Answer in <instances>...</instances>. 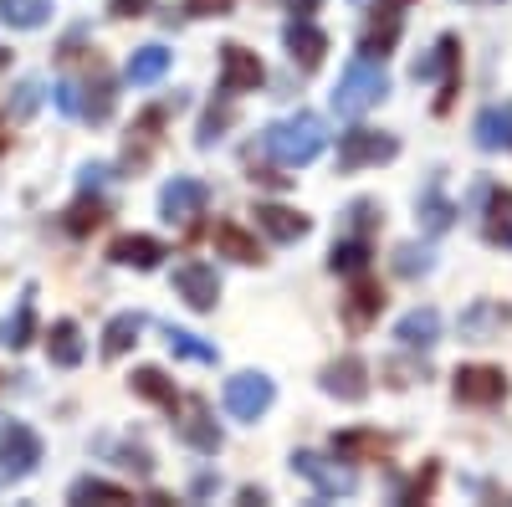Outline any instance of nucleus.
I'll list each match as a JSON object with an SVG mask.
<instances>
[{
  "label": "nucleus",
  "instance_id": "f257e3e1",
  "mask_svg": "<svg viewBox=\"0 0 512 507\" xmlns=\"http://www.w3.org/2000/svg\"><path fill=\"white\" fill-rule=\"evenodd\" d=\"M323 144H328V129H323V118H318V113L282 118V123H272V129L262 134V149H267L277 164H287V169L313 164V159L323 154Z\"/></svg>",
  "mask_w": 512,
  "mask_h": 507
},
{
  "label": "nucleus",
  "instance_id": "f03ea898",
  "mask_svg": "<svg viewBox=\"0 0 512 507\" xmlns=\"http://www.w3.org/2000/svg\"><path fill=\"white\" fill-rule=\"evenodd\" d=\"M384 93H390V77H384V67L374 57H359L344 67V77H338V88H333V108L344 113V118H359L369 113Z\"/></svg>",
  "mask_w": 512,
  "mask_h": 507
},
{
  "label": "nucleus",
  "instance_id": "7ed1b4c3",
  "mask_svg": "<svg viewBox=\"0 0 512 507\" xmlns=\"http://www.w3.org/2000/svg\"><path fill=\"white\" fill-rule=\"evenodd\" d=\"M52 98H57V108L67 113V118H82V123H108V113H113V82L98 72V77H88V82H77V77H62L57 88H52Z\"/></svg>",
  "mask_w": 512,
  "mask_h": 507
},
{
  "label": "nucleus",
  "instance_id": "20e7f679",
  "mask_svg": "<svg viewBox=\"0 0 512 507\" xmlns=\"http://www.w3.org/2000/svg\"><path fill=\"white\" fill-rule=\"evenodd\" d=\"M400 154V139L395 134H379V129H349L338 139V169L354 175V169H369V164H384Z\"/></svg>",
  "mask_w": 512,
  "mask_h": 507
},
{
  "label": "nucleus",
  "instance_id": "39448f33",
  "mask_svg": "<svg viewBox=\"0 0 512 507\" xmlns=\"http://www.w3.org/2000/svg\"><path fill=\"white\" fill-rule=\"evenodd\" d=\"M292 472L303 477L318 497H349L359 487V477L349 467H338V461L318 456V451H292Z\"/></svg>",
  "mask_w": 512,
  "mask_h": 507
},
{
  "label": "nucleus",
  "instance_id": "423d86ee",
  "mask_svg": "<svg viewBox=\"0 0 512 507\" xmlns=\"http://www.w3.org/2000/svg\"><path fill=\"white\" fill-rule=\"evenodd\" d=\"M272 400H277V390H272L267 374L246 369V374H231V379H226V410H231L236 420H262V415L272 410Z\"/></svg>",
  "mask_w": 512,
  "mask_h": 507
},
{
  "label": "nucleus",
  "instance_id": "0eeeda50",
  "mask_svg": "<svg viewBox=\"0 0 512 507\" xmlns=\"http://www.w3.org/2000/svg\"><path fill=\"white\" fill-rule=\"evenodd\" d=\"M451 395L461 405H502L507 400V374L492 364H461L451 379Z\"/></svg>",
  "mask_w": 512,
  "mask_h": 507
},
{
  "label": "nucleus",
  "instance_id": "6e6552de",
  "mask_svg": "<svg viewBox=\"0 0 512 507\" xmlns=\"http://www.w3.org/2000/svg\"><path fill=\"white\" fill-rule=\"evenodd\" d=\"M41 461V436L26 426V420H11L6 431H0V472H6L11 482L31 477Z\"/></svg>",
  "mask_w": 512,
  "mask_h": 507
},
{
  "label": "nucleus",
  "instance_id": "1a4fd4ad",
  "mask_svg": "<svg viewBox=\"0 0 512 507\" xmlns=\"http://www.w3.org/2000/svg\"><path fill=\"white\" fill-rule=\"evenodd\" d=\"M205 205H210V190L200 180H190V175H175L159 190V210H164L169 226H190L195 216H205Z\"/></svg>",
  "mask_w": 512,
  "mask_h": 507
},
{
  "label": "nucleus",
  "instance_id": "9d476101",
  "mask_svg": "<svg viewBox=\"0 0 512 507\" xmlns=\"http://www.w3.org/2000/svg\"><path fill=\"white\" fill-rule=\"evenodd\" d=\"M175 415H180V441H185V446H195L200 456H216V451H221V426L210 420V410H205L200 395L175 400Z\"/></svg>",
  "mask_w": 512,
  "mask_h": 507
},
{
  "label": "nucleus",
  "instance_id": "9b49d317",
  "mask_svg": "<svg viewBox=\"0 0 512 507\" xmlns=\"http://www.w3.org/2000/svg\"><path fill=\"white\" fill-rule=\"evenodd\" d=\"M175 292L195 313H210L221 303V277H216V267H205V262H180L175 267Z\"/></svg>",
  "mask_w": 512,
  "mask_h": 507
},
{
  "label": "nucleus",
  "instance_id": "f8f14e48",
  "mask_svg": "<svg viewBox=\"0 0 512 507\" xmlns=\"http://www.w3.org/2000/svg\"><path fill=\"white\" fill-rule=\"evenodd\" d=\"M262 62H256V52H246V47H236V41H231V47H221V93H256V88H262Z\"/></svg>",
  "mask_w": 512,
  "mask_h": 507
},
{
  "label": "nucleus",
  "instance_id": "ddd939ff",
  "mask_svg": "<svg viewBox=\"0 0 512 507\" xmlns=\"http://www.w3.org/2000/svg\"><path fill=\"white\" fill-rule=\"evenodd\" d=\"M323 390H328L333 400L359 405V400L369 395V364H364L359 354H344L338 364H328V369H323Z\"/></svg>",
  "mask_w": 512,
  "mask_h": 507
},
{
  "label": "nucleus",
  "instance_id": "4468645a",
  "mask_svg": "<svg viewBox=\"0 0 512 507\" xmlns=\"http://www.w3.org/2000/svg\"><path fill=\"white\" fill-rule=\"evenodd\" d=\"M456 57H461V41L456 36H441L436 41V57L415 62V82H431V77L446 72V93L436 98V113H451V98H456Z\"/></svg>",
  "mask_w": 512,
  "mask_h": 507
},
{
  "label": "nucleus",
  "instance_id": "2eb2a0df",
  "mask_svg": "<svg viewBox=\"0 0 512 507\" xmlns=\"http://www.w3.org/2000/svg\"><path fill=\"white\" fill-rule=\"evenodd\" d=\"M282 41H287L292 62H297V67H308V72H313V67L323 62V52H328V36H323L308 16H292L287 31H282Z\"/></svg>",
  "mask_w": 512,
  "mask_h": 507
},
{
  "label": "nucleus",
  "instance_id": "dca6fc26",
  "mask_svg": "<svg viewBox=\"0 0 512 507\" xmlns=\"http://www.w3.org/2000/svg\"><path fill=\"white\" fill-rule=\"evenodd\" d=\"M379 313H384V287L359 272L354 287H349V298H344V323H349V328H369Z\"/></svg>",
  "mask_w": 512,
  "mask_h": 507
},
{
  "label": "nucleus",
  "instance_id": "f3484780",
  "mask_svg": "<svg viewBox=\"0 0 512 507\" xmlns=\"http://www.w3.org/2000/svg\"><path fill=\"white\" fill-rule=\"evenodd\" d=\"M108 257H113L118 267H139V272H154V267L169 257V246H164V241H154V236H118V241L108 246Z\"/></svg>",
  "mask_w": 512,
  "mask_h": 507
},
{
  "label": "nucleus",
  "instance_id": "a211bd4d",
  "mask_svg": "<svg viewBox=\"0 0 512 507\" xmlns=\"http://www.w3.org/2000/svg\"><path fill=\"white\" fill-rule=\"evenodd\" d=\"M472 139H477V149H487V154L512 149V103H492V108H482L477 123H472Z\"/></svg>",
  "mask_w": 512,
  "mask_h": 507
},
{
  "label": "nucleus",
  "instance_id": "6ab92c4d",
  "mask_svg": "<svg viewBox=\"0 0 512 507\" xmlns=\"http://www.w3.org/2000/svg\"><path fill=\"white\" fill-rule=\"evenodd\" d=\"M333 456L338 461H379V456H390V436H379V431H338L333 436Z\"/></svg>",
  "mask_w": 512,
  "mask_h": 507
},
{
  "label": "nucleus",
  "instance_id": "aec40b11",
  "mask_svg": "<svg viewBox=\"0 0 512 507\" xmlns=\"http://www.w3.org/2000/svg\"><path fill=\"white\" fill-rule=\"evenodd\" d=\"M82 354H88V349H82V333H77L72 318H62V323L47 328V359H52L57 369H77Z\"/></svg>",
  "mask_w": 512,
  "mask_h": 507
},
{
  "label": "nucleus",
  "instance_id": "412c9836",
  "mask_svg": "<svg viewBox=\"0 0 512 507\" xmlns=\"http://www.w3.org/2000/svg\"><path fill=\"white\" fill-rule=\"evenodd\" d=\"M256 226H262L272 241H303L308 236V216H297L287 205H256Z\"/></svg>",
  "mask_w": 512,
  "mask_h": 507
},
{
  "label": "nucleus",
  "instance_id": "4be33fe9",
  "mask_svg": "<svg viewBox=\"0 0 512 507\" xmlns=\"http://www.w3.org/2000/svg\"><path fill=\"white\" fill-rule=\"evenodd\" d=\"M395 338H400L405 349H431L436 338H441V313H436V308H415V313H405L400 328H395Z\"/></svg>",
  "mask_w": 512,
  "mask_h": 507
},
{
  "label": "nucleus",
  "instance_id": "5701e85b",
  "mask_svg": "<svg viewBox=\"0 0 512 507\" xmlns=\"http://www.w3.org/2000/svg\"><path fill=\"white\" fill-rule=\"evenodd\" d=\"M210 241H216V251L221 257H231V262H262V246H256V236L251 231H241L236 221H221L216 231H210Z\"/></svg>",
  "mask_w": 512,
  "mask_h": 507
},
{
  "label": "nucleus",
  "instance_id": "b1692460",
  "mask_svg": "<svg viewBox=\"0 0 512 507\" xmlns=\"http://www.w3.org/2000/svg\"><path fill=\"white\" fill-rule=\"evenodd\" d=\"M164 72H169V52L164 47H139L134 57H128V67H123V77L134 82V88H154Z\"/></svg>",
  "mask_w": 512,
  "mask_h": 507
},
{
  "label": "nucleus",
  "instance_id": "393cba45",
  "mask_svg": "<svg viewBox=\"0 0 512 507\" xmlns=\"http://www.w3.org/2000/svg\"><path fill=\"white\" fill-rule=\"evenodd\" d=\"M139 333H144V318L139 313H118L108 328H103V359H118L139 344Z\"/></svg>",
  "mask_w": 512,
  "mask_h": 507
},
{
  "label": "nucleus",
  "instance_id": "a878e982",
  "mask_svg": "<svg viewBox=\"0 0 512 507\" xmlns=\"http://www.w3.org/2000/svg\"><path fill=\"white\" fill-rule=\"evenodd\" d=\"M36 338V298H31V287L21 292V303H16V318L0 328V344H11V349H26Z\"/></svg>",
  "mask_w": 512,
  "mask_h": 507
},
{
  "label": "nucleus",
  "instance_id": "bb28decb",
  "mask_svg": "<svg viewBox=\"0 0 512 507\" xmlns=\"http://www.w3.org/2000/svg\"><path fill=\"white\" fill-rule=\"evenodd\" d=\"M47 16H52V0H0V21H11L16 31L47 26Z\"/></svg>",
  "mask_w": 512,
  "mask_h": 507
},
{
  "label": "nucleus",
  "instance_id": "cd10ccee",
  "mask_svg": "<svg viewBox=\"0 0 512 507\" xmlns=\"http://www.w3.org/2000/svg\"><path fill=\"white\" fill-rule=\"evenodd\" d=\"M164 344L175 359H190V364H216V344H205L200 333H185V328H164Z\"/></svg>",
  "mask_w": 512,
  "mask_h": 507
},
{
  "label": "nucleus",
  "instance_id": "c85d7f7f",
  "mask_svg": "<svg viewBox=\"0 0 512 507\" xmlns=\"http://www.w3.org/2000/svg\"><path fill=\"white\" fill-rule=\"evenodd\" d=\"M67 497H72V502H108V507L134 502V492H123V487H113V482H103V477H77Z\"/></svg>",
  "mask_w": 512,
  "mask_h": 507
},
{
  "label": "nucleus",
  "instance_id": "c756f323",
  "mask_svg": "<svg viewBox=\"0 0 512 507\" xmlns=\"http://www.w3.org/2000/svg\"><path fill=\"white\" fill-rule=\"evenodd\" d=\"M487 241H492V246H512V190H492V205H487Z\"/></svg>",
  "mask_w": 512,
  "mask_h": 507
},
{
  "label": "nucleus",
  "instance_id": "7c9ffc66",
  "mask_svg": "<svg viewBox=\"0 0 512 507\" xmlns=\"http://www.w3.org/2000/svg\"><path fill=\"white\" fill-rule=\"evenodd\" d=\"M451 216H456V210H451V200L441 195V180H431V185H425V195H420V221H425V231H446Z\"/></svg>",
  "mask_w": 512,
  "mask_h": 507
},
{
  "label": "nucleus",
  "instance_id": "2f4dec72",
  "mask_svg": "<svg viewBox=\"0 0 512 507\" xmlns=\"http://www.w3.org/2000/svg\"><path fill=\"white\" fill-rule=\"evenodd\" d=\"M328 267H333V272H344V277H359V272L369 267V241H364V236L338 241V246H333V257H328Z\"/></svg>",
  "mask_w": 512,
  "mask_h": 507
},
{
  "label": "nucleus",
  "instance_id": "473e14b6",
  "mask_svg": "<svg viewBox=\"0 0 512 507\" xmlns=\"http://www.w3.org/2000/svg\"><path fill=\"white\" fill-rule=\"evenodd\" d=\"M103 216H108L103 200H93V190H82V200L67 210V231H72V236H88V231L103 226Z\"/></svg>",
  "mask_w": 512,
  "mask_h": 507
},
{
  "label": "nucleus",
  "instance_id": "72a5a7b5",
  "mask_svg": "<svg viewBox=\"0 0 512 507\" xmlns=\"http://www.w3.org/2000/svg\"><path fill=\"white\" fill-rule=\"evenodd\" d=\"M159 123H164V108H149V113L139 118V129L128 134V139H139V149H128V164H134V169H139V164L149 159V149L159 144Z\"/></svg>",
  "mask_w": 512,
  "mask_h": 507
},
{
  "label": "nucleus",
  "instance_id": "f704fd0d",
  "mask_svg": "<svg viewBox=\"0 0 512 507\" xmlns=\"http://www.w3.org/2000/svg\"><path fill=\"white\" fill-rule=\"evenodd\" d=\"M134 390H139L144 400L164 405V410H175V400H180V395H175V385H169V379H164L159 369H139V374H134Z\"/></svg>",
  "mask_w": 512,
  "mask_h": 507
},
{
  "label": "nucleus",
  "instance_id": "c9c22d12",
  "mask_svg": "<svg viewBox=\"0 0 512 507\" xmlns=\"http://www.w3.org/2000/svg\"><path fill=\"white\" fill-rule=\"evenodd\" d=\"M400 41V16H384V26H374L369 36H364V57H374V62H384L390 57V47Z\"/></svg>",
  "mask_w": 512,
  "mask_h": 507
},
{
  "label": "nucleus",
  "instance_id": "e433bc0d",
  "mask_svg": "<svg viewBox=\"0 0 512 507\" xmlns=\"http://www.w3.org/2000/svg\"><path fill=\"white\" fill-rule=\"evenodd\" d=\"M400 272H405V277L431 272V251H425V246H400Z\"/></svg>",
  "mask_w": 512,
  "mask_h": 507
},
{
  "label": "nucleus",
  "instance_id": "4c0bfd02",
  "mask_svg": "<svg viewBox=\"0 0 512 507\" xmlns=\"http://www.w3.org/2000/svg\"><path fill=\"white\" fill-rule=\"evenodd\" d=\"M36 103H41V82H21V88H16V103H11V118H26Z\"/></svg>",
  "mask_w": 512,
  "mask_h": 507
},
{
  "label": "nucleus",
  "instance_id": "58836bf2",
  "mask_svg": "<svg viewBox=\"0 0 512 507\" xmlns=\"http://www.w3.org/2000/svg\"><path fill=\"white\" fill-rule=\"evenodd\" d=\"M226 123H231V113H216V108H210V118H205V129H200V149H210V144H216V139H221V129H226Z\"/></svg>",
  "mask_w": 512,
  "mask_h": 507
},
{
  "label": "nucleus",
  "instance_id": "ea45409f",
  "mask_svg": "<svg viewBox=\"0 0 512 507\" xmlns=\"http://www.w3.org/2000/svg\"><path fill=\"white\" fill-rule=\"evenodd\" d=\"M185 11H190V16H226L231 0H185Z\"/></svg>",
  "mask_w": 512,
  "mask_h": 507
},
{
  "label": "nucleus",
  "instance_id": "a19ab883",
  "mask_svg": "<svg viewBox=\"0 0 512 507\" xmlns=\"http://www.w3.org/2000/svg\"><path fill=\"white\" fill-rule=\"evenodd\" d=\"M108 11H113L118 21H134V16L149 11V0H108Z\"/></svg>",
  "mask_w": 512,
  "mask_h": 507
},
{
  "label": "nucleus",
  "instance_id": "79ce46f5",
  "mask_svg": "<svg viewBox=\"0 0 512 507\" xmlns=\"http://www.w3.org/2000/svg\"><path fill=\"white\" fill-rule=\"evenodd\" d=\"M431 487H436V467H425V477H415V487H410V502L431 497Z\"/></svg>",
  "mask_w": 512,
  "mask_h": 507
},
{
  "label": "nucleus",
  "instance_id": "37998d69",
  "mask_svg": "<svg viewBox=\"0 0 512 507\" xmlns=\"http://www.w3.org/2000/svg\"><path fill=\"white\" fill-rule=\"evenodd\" d=\"M103 180H108V169H103V164H88V169H82V190H98Z\"/></svg>",
  "mask_w": 512,
  "mask_h": 507
},
{
  "label": "nucleus",
  "instance_id": "c03bdc74",
  "mask_svg": "<svg viewBox=\"0 0 512 507\" xmlns=\"http://www.w3.org/2000/svg\"><path fill=\"white\" fill-rule=\"evenodd\" d=\"M405 6H415V0H374V11H379V16H400Z\"/></svg>",
  "mask_w": 512,
  "mask_h": 507
},
{
  "label": "nucleus",
  "instance_id": "a18cd8bd",
  "mask_svg": "<svg viewBox=\"0 0 512 507\" xmlns=\"http://www.w3.org/2000/svg\"><path fill=\"white\" fill-rule=\"evenodd\" d=\"M287 6H292V16H313L318 0H287Z\"/></svg>",
  "mask_w": 512,
  "mask_h": 507
},
{
  "label": "nucleus",
  "instance_id": "49530a36",
  "mask_svg": "<svg viewBox=\"0 0 512 507\" xmlns=\"http://www.w3.org/2000/svg\"><path fill=\"white\" fill-rule=\"evenodd\" d=\"M6 62H11V52H6V47H0V72H6Z\"/></svg>",
  "mask_w": 512,
  "mask_h": 507
},
{
  "label": "nucleus",
  "instance_id": "de8ad7c7",
  "mask_svg": "<svg viewBox=\"0 0 512 507\" xmlns=\"http://www.w3.org/2000/svg\"><path fill=\"white\" fill-rule=\"evenodd\" d=\"M0 149H6V134H0Z\"/></svg>",
  "mask_w": 512,
  "mask_h": 507
}]
</instances>
